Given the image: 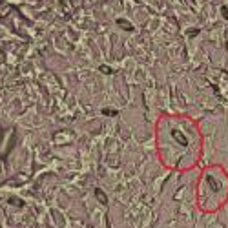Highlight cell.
I'll list each match as a JSON object with an SVG mask.
<instances>
[{
  "label": "cell",
  "mask_w": 228,
  "mask_h": 228,
  "mask_svg": "<svg viewBox=\"0 0 228 228\" xmlns=\"http://www.w3.org/2000/svg\"><path fill=\"white\" fill-rule=\"evenodd\" d=\"M197 133L188 121L162 117L157 124V150L168 166L181 168L192 164L197 153Z\"/></svg>",
  "instance_id": "1"
},
{
  "label": "cell",
  "mask_w": 228,
  "mask_h": 228,
  "mask_svg": "<svg viewBox=\"0 0 228 228\" xmlns=\"http://www.w3.org/2000/svg\"><path fill=\"white\" fill-rule=\"evenodd\" d=\"M95 193H97V197H100V201L106 204V201H108V199H106V195H104V192H100V190H95Z\"/></svg>",
  "instance_id": "2"
}]
</instances>
